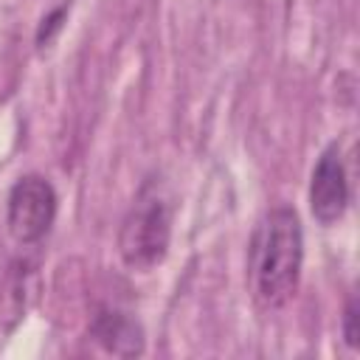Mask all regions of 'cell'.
Here are the masks:
<instances>
[{
  "label": "cell",
  "instance_id": "cell-4",
  "mask_svg": "<svg viewBox=\"0 0 360 360\" xmlns=\"http://www.w3.org/2000/svg\"><path fill=\"white\" fill-rule=\"evenodd\" d=\"M349 205V183H346V166L340 158V146L329 143L315 169H312V180H309V208L312 217L323 225H332L343 217Z\"/></svg>",
  "mask_w": 360,
  "mask_h": 360
},
{
  "label": "cell",
  "instance_id": "cell-7",
  "mask_svg": "<svg viewBox=\"0 0 360 360\" xmlns=\"http://www.w3.org/2000/svg\"><path fill=\"white\" fill-rule=\"evenodd\" d=\"M343 338H346V343L352 349L357 346V338H360V332H357V301H349V307H346V315H343Z\"/></svg>",
  "mask_w": 360,
  "mask_h": 360
},
{
  "label": "cell",
  "instance_id": "cell-6",
  "mask_svg": "<svg viewBox=\"0 0 360 360\" xmlns=\"http://www.w3.org/2000/svg\"><path fill=\"white\" fill-rule=\"evenodd\" d=\"M65 14H68V3H65V6H59V8H53V11L42 20V25H39V31H37V45H39V48H42V45H48V42L53 39V34L62 28Z\"/></svg>",
  "mask_w": 360,
  "mask_h": 360
},
{
  "label": "cell",
  "instance_id": "cell-3",
  "mask_svg": "<svg viewBox=\"0 0 360 360\" xmlns=\"http://www.w3.org/2000/svg\"><path fill=\"white\" fill-rule=\"evenodd\" d=\"M56 217V191L53 186L39 177V174H22L11 191H8V233L20 245H34L39 242Z\"/></svg>",
  "mask_w": 360,
  "mask_h": 360
},
{
  "label": "cell",
  "instance_id": "cell-2",
  "mask_svg": "<svg viewBox=\"0 0 360 360\" xmlns=\"http://www.w3.org/2000/svg\"><path fill=\"white\" fill-rule=\"evenodd\" d=\"M169 239H172V197L160 180H146L121 222L118 253L127 267L146 273L166 259Z\"/></svg>",
  "mask_w": 360,
  "mask_h": 360
},
{
  "label": "cell",
  "instance_id": "cell-5",
  "mask_svg": "<svg viewBox=\"0 0 360 360\" xmlns=\"http://www.w3.org/2000/svg\"><path fill=\"white\" fill-rule=\"evenodd\" d=\"M90 338H96V343L115 357H135L143 352L141 323L118 309H101L90 323Z\"/></svg>",
  "mask_w": 360,
  "mask_h": 360
},
{
  "label": "cell",
  "instance_id": "cell-1",
  "mask_svg": "<svg viewBox=\"0 0 360 360\" xmlns=\"http://www.w3.org/2000/svg\"><path fill=\"white\" fill-rule=\"evenodd\" d=\"M301 262H304V233L295 208L278 205L267 211L256 228L250 248L256 301L267 309L284 307L298 290Z\"/></svg>",
  "mask_w": 360,
  "mask_h": 360
}]
</instances>
